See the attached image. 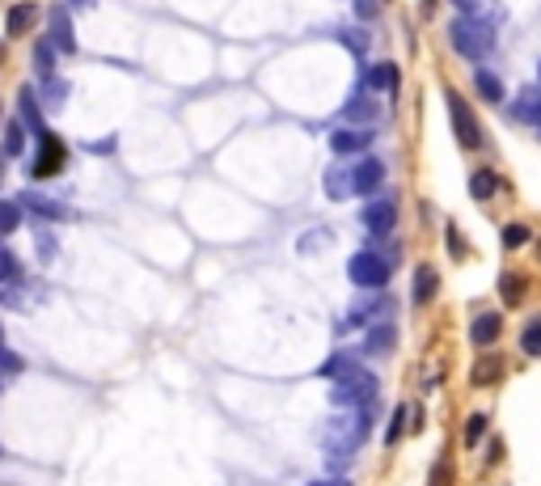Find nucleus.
<instances>
[{
    "label": "nucleus",
    "instance_id": "20",
    "mask_svg": "<svg viewBox=\"0 0 541 486\" xmlns=\"http://www.w3.org/2000/svg\"><path fill=\"white\" fill-rule=\"evenodd\" d=\"M351 373H360V360H356L351 351H334L330 360L321 364V376H326V381H343V376H351Z\"/></svg>",
    "mask_w": 541,
    "mask_h": 486
},
{
    "label": "nucleus",
    "instance_id": "39",
    "mask_svg": "<svg viewBox=\"0 0 541 486\" xmlns=\"http://www.w3.org/2000/svg\"><path fill=\"white\" fill-rule=\"evenodd\" d=\"M72 4H94V0H72Z\"/></svg>",
    "mask_w": 541,
    "mask_h": 486
},
{
    "label": "nucleus",
    "instance_id": "12",
    "mask_svg": "<svg viewBox=\"0 0 541 486\" xmlns=\"http://www.w3.org/2000/svg\"><path fill=\"white\" fill-rule=\"evenodd\" d=\"M503 373H508V360H503V356H482V360H473V368H470V385L473 389L500 385Z\"/></svg>",
    "mask_w": 541,
    "mask_h": 486
},
{
    "label": "nucleus",
    "instance_id": "37",
    "mask_svg": "<svg viewBox=\"0 0 541 486\" xmlns=\"http://www.w3.org/2000/svg\"><path fill=\"white\" fill-rule=\"evenodd\" d=\"M326 465H330V473L338 478V473L351 465V453H330V457H326Z\"/></svg>",
    "mask_w": 541,
    "mask_h": 486
},
{
    "label": "nucleus",
    "instance_id": "34",
    "mask_svg": "<svg viewBox=\"0 0 541 486\" xmlns=\"http://www.w3.org/2000/svg\"><path fill=\"white\" fill-rule=\"evenodd\" d=\"M500 241H503V246H508V250H520V246H525V241H528V229H525V224H503Z\"/></svg>",
    "mask_w": 541,
    "mask_h": 486
},
{
    "label": "nucleus",
    "instance_id": "27",
    "mask_svg": "<svg viewBox=\"0 0 541 486\" xmlns=\"http://www.w3.org/2000/svg\"><path fill=\"white\" fill-rule=\"evenodd\" d=\"M500 296H503V305H520L525 301V275H503L500 279Z\"/></svg>",
    "mask_w": 541,
    "mask_h": 486
},
{
    "label": "nucleus",
    "instance_id": "32",
    "mask_svg": "<svg viewBox=\"0 0 541 486\" xmlns=\"http://www.w3.org/2000/svg\"><path fill=\"white\" fill-rule=\"evenodd\" d=\"M14 279H22V263L9 246H0V284H14Z\"/></svg>",
    "mask_w": 541,
    "mask_h": 486
},
{
    "label": "nucleus",
    "instance_id": "30",
    "mask_svg": "<svg viewBox=\"0 0 541 486\" xmlns=\"http://www.w3.org/2000/svg\"><path fill=\"white\" fill-rule=\"evenodd\" d=\"M17 229H22V208H17L14 199H0V237L17 233Z\"/></svg>",
    "mask_w": 541,
    "mask_h": 486
},
{
    "label": "nucleus",
    "instance_id": "19",
    "mask_svg": "<svg viewBox=\"0 0 541 486\" xmlns=\"http://www.w3.org/2000/svg\"><path fill=\"white\" fill-rule=\"evenodd\" d=\"M0 157H9V161L26 157V127H22V119H9V123H5V144H0Z\"/></svg>",
    "mask_w": 541,
    "mask_h": 486
},
{
    "label": "nucleus",
    "instance_id": "38",
    "mask_svg": "<svg viewBox=\"0 0 541 486\" xmlns=\"http://www.w3.org/2000/svg\"><path fill=\"white\" fill-rule=\"evenodd\" d=\"M309 486H351L347 478H318V482H309Z\"/></svg>",
    "mask_w": 541,
    "mask_h": 486
},
{
    "label": "nucleus",
    "instance_id": "11",
    "mask_svg": "<svg viewBox=\"0 0 541 486\" xmlns=\"http://www.w3.org/2000/svg\"><path fill=\"white\" fill-rule=\"evenodd\" d=\"M17 208H22V212H34L39 220H68V216H72V212L64 208V203L47 199V194H34V191L22 194V199H17Z\"/></svg>",
    "mask_w": 541,
    "mask_h": 486
},
{
    "label": "nucleus",
    "instance_id": "8",
    "mask_svg": "<svg viewBox=\"0 0 541 486\" xmlns=\"http://www.w3.org/2000/svg\"><path fill=\"white\" fill-rule=\"evenodd\" d=\"M381 182H385V166L376 157H364L360 166L351 169V194H368L373 199V191H381Z\"/></svg>",
    "mask_w": 541,
    "mask_h": 486
},
{
    "label": "nucleus",
    "instance_id": "5",
    "mask_svg": "<svg viewBox=\"0 0 541 486\" xmlns=\"http://www.w3.org/2000/svg\"><path fill=\"white\" fill-rule=\"evenodd\" d=\"M64 166H68V148H64V140L59 136H39V157L30 161V174L34 178H56V174H64Z\"/></svg>",
    "mask_w": 541,
    "mask_h": 486
},
{
    "label": "nucleus",
    "instance_id": "1",
    "mask_svg": "<svg viewBox=\"0 0 541 486\" xmlns=\"http://www.w3.org/2000/svg\"><path fill=\"white\" fill-rule=\"evenodd\" d=\"M448 42H453V51L461 59H482L491 56V47H495V26L491 22H478V17H453L448 22Z\"/></svg>",
    "mask_w": 541,
    "mask_h": 486
},
{
    "label": "nucleus",
    "instance_id": "17",
    "mask_svg": "<svg viewBox=\"0 0 541 486\" xmlns=\"http://www.w3.org/2000/svg\"><path fill=\"white\" fill-rule=\"evenodd\" d=\"M338 123H356V127L376 123V106H373V97H351L347 106L338 111Z\"/></svg>",
    "mask_w": 541,
    "mask_h": 486
},
{
    "label": "nucleus",
    "instance_id": "18",
    "mask_svg": "<svg viewBox=\"0 0 541 486\" xmlns=\"http://www.w3.org/2000/svg\"><path fill=\"white\" fill-rule=\"evenodd\" d=\"M512 119L541 127V89H520V97L512 102Z\"/></svg>",
    "mask_w": 541,
    "mask_h": 486
},
{
    "label": "nucleus",
    "instance_id": "41",
    "mask_svg": "<svg viewBox=\"0 0 541 486\" xmlns=\"http://www.w3.org/2000/svg\"><path fill=\"white\" fill-rule=\"evenodd\" d=\"M537 76H541V64H537Z\"/></svg>",
    "mask_w": 541,
    "mask_h": 486
},
{
    "label": "nucleus",
    "instance_id": "16",
    "mask_svg": "<svg viewBox=\"0 0 541 486\" xmlns=\"http://www.w3.org/2000/svg\"><path fill=\"white\" fill-rule=\"evenodd\" d=\"M17 111H22V127H26V131H34V136H47L42 106H39V97H34V89H22V94H17Z\"/></svg>",
    "mask_w": 541,
    "mask_h": 486
},
{
    "label": "nucleus",
    "instance_id": "21",
    "mask_svg": "<svg viewBox=\"0 0 541 486\" xmlns=\"http://www.w3.org/2000/svg\"><path fill=\"white\" fill-rule=\"evenodd\" d=\"M495 191H500V174H495V169H473L470 174V199L486 203Z\"/></svg>",
    "mask_w": 541,
    "mask_h": 486
},
{
    "label": "nucleus",
    "instance_id": "9",
    "mask_svg": "<svg viewBox=\"0 0 541 486\" xmlns=\"http://www.w3.org/2000/svg\"><path fill=\"white\" fill-rule=\"evenodd\" d=\"M393 343H398V326H393L389 318H381V321H373V326H368L364 351H368L373 360H381V356H389V351H393Z\"/></svg>",
    "mask_w": 541,
    "mask_h": 486
},
{
    "label": "nucleus",
    "instance_id": "26",
    "mask_svg": "<svg viewBox=\"0 0 541 486\" xmlns=\"http://www.w3.org/2000/svg\"><path fill=\"white\" fill-rule=\"evenodd\" d=\"M326 194H330V199H347L351 194V174L343 166L326 169Z\"/></svg>",
    "mask_w": 541,
    "mask_h": 486
},
{
    "label": "nucleus",
    "instance_id": "15",
    "mask_svg": "<svg viewBox=\"0 0 541 486\" xmlns=\"http://www.w3.org/2000/svg\"><path fill=\"white\" fill-rule=\"evenodd\" d=\"M34 22H39V9H34L30 0H22V4H14V9L5 14V30H9V39H22V34H30V30H34Z\"/></svg>",
    "mask_w": 541,
    "mask_h": 486
},
{
    "label": "nucleus",
    "instance_id": "36",
    "mask_svg": "<svg viewBox=\"0 0 541 486\" xmlns=\"http://www.w3.org/2000/svg\"><path fill=\"white\" fill-rule=\"evenodd\" d=\"M338 39L347 42L351 51H356V56H364V51H368V42H364V34H356V30H338Z\"/></svg>",
    "mask_w": 541,
    "mask_h": 486
},
{
    "label": "nucleus",
    "instance_id": "10",
    "mask_svg": "<svg viewBox=\"0 0 541 486\" xmlns=\"http://www.w3.org/2000/svg\"><path fill=\"white\" fill-rule=\"evenodd\" d=\"M47 39H51V47H56L59 56H72V51H77V34H72V22H68V9H64V4L51 9V34H47Z\"/></svg>",
    "mask_w": 541,
    "mask_h": 486
},
{
    "label": "nucleus",
    "instance_id": "25",
    "mask_svg": "<svg viewBox=\"0 0 541 486\" xmlns=\"http://www.w3.org/2000/svg\"><path fill=\"white\" fill-rule=\"evenodd\" d=\"M364 85H368V89H385V94H393V89H398V68H393V64H376V68H368Z\"/></svg>",
    "mask_w": 541,
    "mask_h": 486
},
{
    "label": "nucleus",
    "instance_id": "22",
    "mask_svg": "<svg viewBox=\"0 0 541 486\" xmlns=\"http://www.w3.org/2000/svg\"><path fill=\"white\" fill-rule=\"evenodd\" d=\"M436 292H440V275H436L431 266H419V271H415V305L436 301Z\"/></svg>",
    "mask_w": 541,
    "mask_h": 486
},
{
    "label": "nucleus",
    "instance_id": "13",
    "mask_svg": "<svg viewBox=\"0 0 541 486\" xmlns=\"http://www.w3.org/2000/svg\"><path fill=\"white\" fill-rule=\"evenodd\" d=\"M500 334H503L500 313H478V318L470 321V343L473 347H491V343H500Z\"/></svg>",
    "mask_w": 541,
    "mask_h": 486
},
{
    "label": "nucleus",
    "instance_id": "23",
    "mask_svg": "<svg viewBox=\"0 0 541 486\" xmlns=\"http://www.w3.org/2000/svg\"><path fill=\"white\" fill-rule=\"evenodd\" d=\"M64 102H68V81L42 76V106H47V111H64Z\"/></svg>",
    "mask_w": 541,
    "mask_h": 486
},
{
    "label": "nucleus",
    "instance_id": "6",
    "mask_svg": "<svg viewBox=\"0 0 541 486\" xmlns=\"http://www.w3.org/2000/svg\"><path fill=\"white\" fill-rule=\"evenodd\" d=\"M381 309H385V296L364 292V301H356V305H351L347 318L334 321V334H347V330H360V326H373V321H381Z\"/></svg>",
    "mask_w": 541,
    "mask_h": 486
},
{
    "label": "nucleus",
    "instance_id": "14",
    "mask_svg": "<svg viewBox=\"0 0 541 486\" xmlns=\"http://www.w3.org/2000/svg\"><path fill=\"white\" fill-rule=\"evenodd\" d=\"M368 144H373V136H368V131H351V127H338V131H330V148H334V157L364 153Z\"/></svg>",
    "mask_w": 541,
    "mask_h": 486
},
{
    "label": "nucleus",
    "instance_id": "29",
    "mask_svg": "<svg viewBox=\"0 0 541 486\" xmlns=\"http://www.w3.org/2000/svg\"><path fill=\"white\" fill-rule=\"evenodd\" d=\"M406 418H410V406H393V415H389V428H385V445H398L406 431Z\"/></svg>",
    "mask_w": 541,
    "mask_h": 486
},
{
    "label": "nucleus",
    "instance_id": "35",
    "mask_svg": "<svg viewBox=\"0 0 541 486\" xmlns=\"http://www.w3.org/2000/svg\"><path fill=\"white\" fill-rule=\"evenodd\" d=\"M34 246H39V258H42V263H51V258L59 254V241H56L51 233H47V229H42V233L34 237Z\"/></svg>",
    "mask_w": 541,
    "mask_h": 486
},
{
    "label": "nucleus",
    "instance_id": "33",
    "mask_svg": "<svg viewBox=\"0 0 541 486\" xmlns=\"http://www.w3.org/2000/svg\"><path fill=\"white\" fill-rule=\"evenodd\" d=\"M486 423H491V418H486L482 410H478V415H470V418H465V431H461V440L473 448V445H478V440L486 436Z\"/></svg>",
    "mask_w": 541,
    "mask_h": 486
},
{
    "label": "nucleus",
    "instance_id": "28",
    "mask_svg": "<svg viewBox=\"0 0 541 486\" xmlns=\"http://www.w3.org/2000/svg\"><path fill=\"white\" fill-rule=\"evenodd\" d=\"M520 351L533 356V360H541V318H533L525 330H520Z\"/></svg>",
    "mask_w": 541,
    "mask_h": 486
},
{
    "label": "nucleus",
    "instance_id": "31",
    "mask_svg": "<svg viewBox=\"0 0 541 486\" xmlns=\"http://www.w3.org/2000/svg\"><path fill=\"white\" fill-rule=\"evenodd\" d=\"M473 89H478L486 102H500V97H503V85H500L495 72H478V76H473Z\"/></svg>",
    "mask_w": 541,
    "mask_h": 486
},
{
    "label": "nucleus",
    "instance_id": "40",
    "mask_svg": "<svg viewBox=\"0 0 541 486\" xmlns=\"http://www.w3.org/2000/svg\"><path fill=\"white\" fill-rule=\"evenodd\" d=\"M0 343H5V330H0Z\"/></svg>",
    "mask_w": 541,
    "mask_h": 486
},
{
    "label": "nucleus",
    "instance_id": "24",
    "mask_svg": "<svg viewBox=\"0 0 541 486\" xmlns=\"http://www.w3.org/2000/svg\"><path fill=\"white\" fill-rule=\"evenodd\" d=\"M56 59H59V51L51 47V39L34 42V72H39V76H56Z\"/></svg>",
    "mask_w": 541,
    "mask_h": 486
},
{
    "label": "nucleus",
    "instance_id": "4",
    "mask_svg": "<svg viewBox=\"0 0 541 486\" xmlns=\"http://www.w3.org/2000/svg\"><path fill=\"white\" fill-rule=\"evenodd\" d=\"M445 102H448V114H453L457 144L461 148H478V144H482V131H478V119H473V111L465 106V97H461L457 89H445Z\"/></svg>",
    "mask_w": 541,
    "mask_h": 486
},
{
    "label": "nucleus",
    "instance_id": "3",
    "mask_svg": "<svg viewBox=\"0 0 541 486\" xmlns=\"http://www.w3.org/2000/svg\"><path fill=\"white\" fill-rule=\"evenodd\" d=\"M389 258H381V254H373V250H360V254H351V263H347V275H351V284L356 288H364V292H381L389 284Z\"/></svg>",
    "mask_w": 541,
    "mask_h": 486
},
{
    "label": "nucleus",
    "instance_id": "7",
    "mask_svg": "<svg viewBox=\"0 0 541 486\" xmlns=\"http://www.w3.org/2000/svg\"><path fill=\"white\" fill-rule=\"evenodd\" d=\"M393 224H398V203H393V199H368L364 229L373 237H385V233H393Z\"/></svg>",
    "mask_w": 541,
    "mask_h": 486
},
{
    "label": "nucleus",
    "instance_id": "2",
    "mask_svg": "<svg viewBox=\"0 0 541 486\" xmlns=\"http://www.w3.org/2000/svg\"><path fill=\"white\" fill-rule=\"evenodd\" d=\"M376 389H381V381H376L373 373H351L343 376V381H334L330 389V406H338V410H360V406H373L376 402Z\"/></svg>",
    "mask_w": 541,
    "mask_h": 486
}]
</instances>
